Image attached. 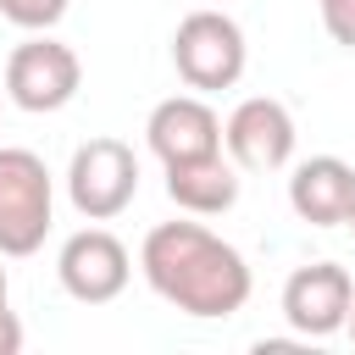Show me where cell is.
Wrapping results in <instances>:
<instances>
[{"mask_svg":"<svg viewBox=\"0 0 355 355\" xmlns=\"http://www.w3.org/2000/svg\"><path fill=\"white\" fill-rule=\"evenodd\" d=\"M139 266H144V283L172 311L200 316V322L239 316L244 300H250V261L227 239L200 227V222H161V227H150L144 250H139Z\"/></svg>","mask_w":355,"mask_h":355,"instance_id":"1","label":"cell"},{"mask_svg":"<svg viewBox=\"0 0 355 355\" xmlns=\"http://www.w3.org/2000/svg\"><path fill=\"white\" fill-rule=\"evenodd\" d=\"M244 61H250V44H244V28L227 17V11H189L172 33V67L178 78L194 89V94H216V89H233L244 78Z\"/></svg>","mask_w":355,"mask_h":355,"instance_id":"2","label":"cell"},{"mask_svg":"<svg viewBox=\"0 0 355 355\" xmlns=\"http://www.w3.org/2000/svg\"><path fill=\"white\" fill-rule=\"evenodd\" d=\"M50 216H55V183H50V166L22 150V144H6L0 150V255H33L50 233Z\"/></svg>","mask_w":355,"mask_h":355,"instance_id":"3","label":"cell"},{"mask_svg":"<svg viewBox=\"0 0 355 355\" xmlns=\"http://www.w3.org/2000/svg\"><path fill=\"white\" fill-rule=\"evenodd\" d=\"M139 194V155L122 139H83L67 161V200L83 222H111Z\"/></svg>","mask_w":355,"mask_h":355,"instance_id":"4","label":"cell"},{"mask_svg":"<svg viewBox=\"0 0 355 355\" xmlns=\"http://www.w3.org/2000/svg\"><path fill=\"white\" fill-rule=\"evenodd\" d=\"M78 89H83V61L72 44L50 33H33L6 55V100L17 111H33V116L61 111L78 100Z\"/></svg>","mask_w":355,"mask_h":355,"instance_id":"5","label":"cell"},{"mask_svg":"<svg viewBox=\"0 0 355 355\" xmlns=\"http://www.w3.org/2000/svg\"><path fill=\"white\" fill-rule=\"evenodd\" d=\"M55 277H61V288L78 305H111L128 288V277H133V255H128V244L116 233L78 227L61 244V255H55Z\"/></svg>","mask_w":355,"mask_h":355,"instance_id":"6","label":"cell"},{"mask_svg":"<svg viewBox=\"0 0 355 355\" xmlns=\"http://www.w3.org/2000/svg\"><path fill=\"white\" fill-rule=\"evenodd\" d=\"M294 139H300V133H294V116H288V105L272 100V94L239 100L233 116L222 122V150H227V161H233L239 172H277V166H288Z\"/></svg>","mask_w":355,"mask_h":355,"instance_id":"7","label":"cell"},{"mask_svg":"<svg viewBox=\"0 0 355 355\" xmlns=\"http://www.w3.org/2000/svg\"><path fill=\"white\" fill-rule=\"evenodd\" d=\"M349 305H355V283H349V272L338 261H311V266L288 272V283H283V322L300 338L344 333Z\"/></svg>","mask_w":355,"mask_h":355,"instance_id":"8","label":"cell"},{"mask_svg":"<svg viewBox=\"0 0 355 355\" xmlns=\"http://www.w3.org/2000/svg\"><path fill=\"white\" fill-rule=\"evenodd\" d=\"M144 139H150V150H155L161 166L194 161V155L222 150V116H216L200 94H172V100H161V105L150 111Z\"/></svg>","mask_w":355,"mask_h":355,"instance_id":"9","label":"cell"},{"mask_svg":"<svg viewBox=\"0 0 355 355\" xmlns=\"http://www.w3.org/2000/svg\"><path fill=\"white\" fill-rule=\"evenodd\" d=\"M288 205L311 227H344L355 211V166L338 155H311L288 172Z\"/></svg>","mask_w":355,"mask_h":355,"instance_id":"10","label":"cell"},{"mask_svg":"<svg viewBox=\"0 0 355 355\" xmlns=\"http://www.w3.org/2000/svg\"><path fill=\"white\" fill-rule=\"evenodd\" d=\"M166 200L189 216H222L239 205V166L222 150L194 155V161H172L166 166Z\"/></svg>","mask_w":355,"mask_h":355,"instance_id":"11","label":"cell"},{"mask_svg":"<svg viewBox=\"0 0 355 355\" xmlns=\"http://www.w3.org/2000/svg\"><path fill=\"white\" fill-rule=\"evenodd\" d=\"M72 0H0V17L22 33H50L61 17H67Z\"/></svg>","mask_w":355,"mask_h":355,"instance_id":"12","label":"cell"},{"mask_svg":"<svg viewBox=\"0 0 355 355\" xmlns=\"http://www.w3.org/2000/svg\"><path fill=\"white\" fill-rule=\"evenodd\" d=\"M316 11H322L327 39L344 44V50H355V0H316Z\"/></svg>","mask_w":355,"mask_h":355,"instance_id":"13","label":"cell"},{"mask_svg":"<svg viewBox=\"0 0 355 355\" xmlns=\"http://www.w3.org/2000/svg\"><path fill=\"white\" fill-rule=\"evenodd\" d=\"M17 349H22V322L0 305V355H17Z\"/></svg>","mask_w":355,"mask_h":355,"instance_id":"14","label":"cell"},{"mask_svg":"<svg viewBox=\"0 0 355 355\" xmlns=\"http://www.w3.org/2000/svg\"><path fill=\"white\" fill-rule=\"evenodd\" d=\"M6 294H11V283H6V266H0V305H6Z\"/></svg>","mask_w":355,"mask_h":355,"instance_id":"15","label":"cell"},{"mask_svg":"<svg viewBox=\"0 0 355 355\" xmlns=\"http://www.w3.org/2000/svg\"><path fill=\"white\" fill-rule=\"evenodd\" d=\"M344 327H349V338H355V305H349V322H344Z\"/></svg>","mask_w":355,"mask_h":355,"instance_id":"16","label":"cell"},{"mask_svg":"<svg viewBox=\"0 0 355 355\" xmlns=\"http://www.w3.org/2000/svg\"><path fill=\"white\" fill-rule=\"evenodd\" d=\"M344 227H349V233H355V211H349V222H344Z\"/></svg>","mask_w":355,"mask_h":355,"instance_id":"17","label":"cell"}]
</instances>
